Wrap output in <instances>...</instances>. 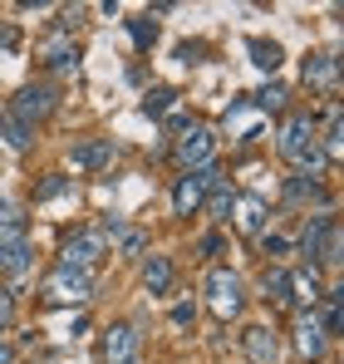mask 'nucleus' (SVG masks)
Masks as SVG:
<instances>
[{
	"instance_id": "f257e3e1",
	"label": "nucleus",
	"mask_w": 344,
	"mask_h": 364,
	"mask_svg": "<svg viewBox=\"0 0 344 364\" xmlns=\"http://www.w3.org/2000/svg\"><path fill=\"white\" fill-rule=\"evenodd\" d=\"M276 153L286 158L290 168H300V173H315L325 158H320V143H315V119L310 114H290L281 123V133H276Z\"/></svg>"
},
{
	"instance_id": "f03ea898",
	"label": "nucleus",
	"mask_w": 344,
	"mask_h": 364,
	"mask_svg": "<svg viewBox=\"0 0 344 364\" xmlns=\"http://www.w3.org/2000/svg\"><path fill=\"white\" fill-rule=\"evenodd\" d=\"M340 217L325 207V212H315L310 222H305V232H300V256L310 261V266H340Z\"/></svg>"
},
{
	"instance_id": "7ed1b4c3",
	"label": "nucleus",
	"mask_w": 344,
	"mask_h": 364,
	"mask_svg": "<svg viewBox=\"0 0 344 364\" xmlns=\"http://www.w3.org/2000/svg\"><path fill=\"white\" fill-rule=\"evenodd\" d=\"M202 291H207V305H212L217 320H241V310H246V286H241V276H236L231 266H212V271L202 276Z\"/></svg>"
},
{
	"instance_id": "20e7f679",
	"label": "nucleus",
	"mask_w": 344,
	"mask_h": 364,
	"mask_svg": "<svg viewBox=\"0 0 344 364\" xmlns=\"http://www.w3.org/2000/svg\"><path fill=\"white\" fill-rule=\"evenodd\" d=\"M222 182L217 173V163L212 168H197V173H182V178L172 182V217H192V212H202V202H207V192Z\"/></svg>"
},
{
	"instance_id": "39448f33",
	"label": "nucleus",
	"mask_w": 344,
	"mask_h": 364,
	"mask_svg": "<svg viewBox=\"0 0 344 364\" xmlns=\"http://www.w3.org/2000/svg\"><path fill=\"white\" fill-rule=\"evenodd\" d=\"M109 256V237L99 232V227H84V232H74V242L64 246V256H59V271H89L94 276V266Z\"/></svg>"
},
{
	"instance_id": "423d86ee",
	"label": "nucleus",
	"mask_w": 344,
	"mask_h": 364,
	"mask_svg": "<svg viewBox=\"0 0 344 364\" xmlns=\"http://www.w3.org/2000/svg\"><path fill=\"white\" fill-rule=\"evenodd\" d=\"M172 153H177L182 173H197V168H212V158H217V138H212V128H202V123H187Z\"/></svg>"
},
{
	"instance_id": "0eeeda50",
	"label": "nucleus",
	"mask_w": 344,
	"mask_h": 364,
	"mask_svg": "<svg viewBox=\"0 0 344 364\" xmlns=\"http://www.w3.org/2000/svg\"><path fill=\"white\" fill-rule=\"evenodd\" d=\"M50 114H55V89H50V84H25V89L10 99V119L30 123V128L40 119H50Z\"/></svg>"
},
{
	"instance_id": "6e6552de",
	"label": "nucleus",
	"mask_w": 344,
	"mask_h": 364,
	"mask_svg": "<svg viewBox=\"0 0 344 364\" xmlns=\"http://www.w3.org/2000/svg\"><path fill=\"white\" fill-rule=\"evenodd\" d=\"M89 291H94V276H89V271H59V266H55V276H50V286H45V301L84 305V301H89Z\"/></svg>"
},
{
	"instance_id": "1a4fd4ad",
	"label": "nucleus",
	"mask_w": 344,
	"mask_h": 364,
	"mask_svg": "<svg viewBox=\"0 0 344 364\" xmlns=\"http://www.w3.org/2000/svg\"><path fill=\"white\" fill-rule=\"evenodd\" d=\"M114 138H84V143H74L69 148V163L79 168V173H99V168H109L114 163Z\"/></svg>"
},
{
	"instance_id": "9d476101",
	"label": "nucleus",
	"mask_w": 344,
	"mask_h": 364,
	"mask_svg": "<svg viewBox=\"0 0 344 364\" xmlns=\"http://www.w3.org/2000/svg\"><path fill=\"white\" fill-rule=\"evenodd\" d=\"M104 364H138V330L133 325L104 330Z\"/></svg>"
},
{
	"instance_id": "9b49d317",
	"label": "nucleus",
	"mask_w": 344,
	"mask_h": 364,
	"mask_svg": "<svg viewBox=\"0 0 344 364\" xmlns=\"http://www.w3.org/2000/svg\"><path fill=\"white\" fill-rule=\"evenodd\" d=\"M325 296V286H320V266H300V271H290V305L295 310H315Z\"/></svg>"
},
{
	"instance_id": "f8f14e48",
	"label": "nucleus",
	"mask_w": 344,
	"mask_h": 364,
	"mask_svg": "<svg viewBox=\"0 0 344 364\" xmlns=\"http://www.w3.org/2000/svg\"><path fill=\"white\" fill-rule=\"evenodd\" d=\"M325 345H330V340H325L315 310H300V315H295V350H300V360H320Z\"/></svg>"
},
{
	"instance_id": "ddd939ff",
	"label": "nucleus",
	"mask_w": 344,
	"mask_h": 364,
	"mask_svg": "<svg viewBox=\"0 0 344 364\" xmlns=\"http://www.w3.org/2000/svg\"><path fill=\"white\" fill-rule=\"evenodd\" d=\"M300 74H305L310 89H325V94L340 89V60H335V55H310V60L300 64Z\"/></svg>"
},
{
	"instance_id": "4468645a",
	"label": "nucleus",
	"mask_w": 344,
	"mask_h": 364,
	"mask_svg": "<svg viewBox=\"0 0 344 364\" xmlns=\"http://www.w3.org/2000/svg\"><path fill=\"white\" fill-rule=\"evenodd\" d=\"M231 212H236V227H241L246 237H266V222H271V217H266V202H261L256 192L236 197V207H231Z\"/></svg>"
},
{
	"instance_id": "2eb2a0df",
	"label": "nucleus",
	"mask_w": 344,
	"mask_h": 364,
	"mask_svg": "<svg viewBox=\"0 0 344 364\" xmlns=\"http://www.w3.org/2000/svg\"><path fill=\"white\" fill-rule=\"evenodd\" d=\"M241 345H246L251 364H271L276 355H281V340H276V330H271V325H251V330L241 335Z\"/></svg>"
},
{
	"instance_id": "dca6fc26",
	"label": "nucleus",
	"mask_w": 344,
	"mask_h": 364,
	"mask_svg": "<svg viewBox=\"0 0 344 364\" xmlns=\"http://www.w3.org/2000/svg\"><path fill=\"white\" fill-rule=\"evenodd\" d=\"M143 286H148L153 296H168L172 291V261L168 256H148V261H143Z\"/></svg>"
},
{
	"instance_id": "f3484780",
	"label": "nucleus",
	"mask_w": 344,
	"mask_h": 364,
	"mask_svg": "<svg viewBox=\"0 0 344 364\" xmlns=\"http://www.w3.org/2000/svg\"><path fill=\"white\" fill-rule=\"evenodd\" d=\"M30 271V242H0V276H25Z\"/></svg>"
},
{
	"instance_id": "a211bd4d",
	"label": "nucleus",
	"mask_w": 344,
	"mask_h": 364,
	"mask_svg": "<svg viewBox=\"0 0 344 364\" xmlns=\"http://www.w3.org/2000/svg\"><path fill=\"white\" fill-rule=\"evenodd\" d=\"M286 202H330V187L325 182H315V178H290L286 182Z\"/></svg>"
},
{
	"instance_id": "6ab92c4d",
	"label": "nucleus",
	"mask_w": 344,
	"mask_h": 364,
	"mask_svg": "<svg viewBox=\"0 0 344 364\" xmlns=\"http://www.w3.org/2000/svg\"><path fill=\"white\" fill-rule=\"evenodd\" d=\"M320 301H325V325H320V330H325V340H335V335L344 330V310H340V305H344V291H340V286H330Z\"/></svg>"
},
{
	"instance_id": "aec40b11",
	"label": "nucleus",
	"mask_w": 344,
	"mask_h": 364,
	"mask_svg": "<svg viewBox=\"0 0 344 364\" xmlns=\"http://www.w3.org/2000/svg\"><path fill=\"white\" fill-rule=\"evenodd\" d=\"M0 138H5V148H15V153H25L30 143H35V128L20 119H10V114H0Z\"/></svg>"
},
{
	"instance_id": "412c9836",
	"label": "nucleus",
	"mask_w": 344,
	"mask_h": 364,
	"mask_svg": "<svg viewBox=\"0 0 344 364\" xmlns=\"http://www.w3.org/2000/svg\"><path fill=\"white\" fill-rule=\"evenodd\" d=\"M45 64H50L55 74H69V69H79V45H69V40H50V50H45Z\"/></svg>"
},
{
	"instance_id": "4be33fe9",
	"label": "nucleus",
	"mask_w": 344,
	"mask_h": 364,
	"mask_svg": "<svg viewBox=\"0 0 344 364\" xmlns=\"http://www.w3.org/2000/svg\"><path fill=\"white\" fill-rule=\"evenodd\" d=\"M261 291H266V301L290 305V271H286V266H271V271L261 276Z\"/></svg>"
},
{
	"instance_id": "5701e85b",
	"label": "nucleus",
	"mask_w": 344,
	"mask_h": 364,
	"mask_svg": "<svg viewBox=\"0 0 344 364\" xmlns=\"http://www.w3.org/2000/svg\"><path fill=\"white\" fill-rule=\"evenodd\" d=\"M128 35H133V50L148 55L153 40H158V20H153V15H133V20H128Z\"/></svg>"
},
{
	"instance_id": "b1692460",
	"label": "nucleus",
	"mask_w": 344,
	"mask_h": 364,
	"mask_svg": "<svg viewBox=\"0 0 344 364\" xmlns=\"http://www.w3.org/2000/svg\"><path fill=\"white\" fill-rule=\"evenodd\" d=\"M246 50H251V64H256V69H266V74L281 69V45H271V40H251Z\"/></svg>"
},
{
	"instance_id": "393cba45",
	"label": "nucleus",
	"mask_w": 344,
	"mask_h": 364,
	"mask_svg": "<svg viewBox=\"0 0 344 364\" xmlns=\"http://www.w3.org/2000/svg\"><path fill=\"white\" fill-rule=\"evenodd\" d=\"M231 207H236V192H231V182H217L212 187V222H231Z\"/></svg>"
},
{
	"instance_id": "a878e982",
	"label": "nucleus",
	"mask_w": 344,
	"mask_h": 364,
	"mask_svg": "<svg viewBox=\"0 0 344 364\" xmlns=\"http://www.w3.org/2000/svg\"><path fill=\"white\" fill-rule=\"evenodd\" d=\"M20 237H25L20 207H5V202H0V242H20Z\"/></svg>"
},
{
	"instance_id": "bb28decb",
	"label": "nucleus",
	"mask_w": 344,
	"mask_h": 364,
	"mask_svg": "<svg viewBox=\"0 0 344 364\" xmlns=\"http://www.w3.org/2000/svg\"><path fill=\"white\" fill-rule=\"evenodd\" d=\"M172 104H177V89H168V84H163V89H148V99H143V114H148V119H158V114H168Z\"/></svg>"
},
{
	"instance_id": "cd10ccee",
	"label": "nucleus",
	"mask_w": 344,
	"mask_h": 364,
	"mask_svg": "<svg viewBox=\"0 0 344 364\" xmlns=\"http://www.w3.org/2000/svg\"><path fill=\"white\" fill-rule=\"evenodd\" d=\"M251 104H256V109H266V114H281V109H286V84H266Z\"/></svg>"
},
{
	"instance_id": "c85d7f7f",
	"label": "nucleus",
	"mask_w": 344,
	"mask_h": 364,
	"mask_svg": "<svg viewBox=\"0 0 344 364\" xmlns=\"http://www.w3.org/2000/svg\"><path fill=\"white\" fill-rule=\"evenodd\" d=\"M69 187H74V182L64 178V173H50V178H45L40 187H35V202H55V197H64Z\"/></svg>"
},
{
	"instance_id": "c756f323",
	"label": "nucleus",
	"mask_w": 344,
	"mask_h": 364,
	"mask_svg": "<svg viewBox=\"0 0 344 364\" xmlns=\"http://www.w3.org/2000/svg\"><path fill=\"white\" fill-rule=\"evenodd\" d=\"M10 320H15V296H10V286L0 281V335L10 330Z\"/></svg>"
},
{
	"instance_id": "7c9ffc66",
	"label": "nucleus",
	"mask_w": 344,
	"mask_h": 364,
	"mask_svg": "<svg viewBox=\"0 0 344 364\" xmlns=\"http://www.w3.org/2000/svg\"><path fill=\"white\" fill-rule=\"evenodd\" d=\"M192 320H197V305H192V301L172 305V325H177V330H187V325H192Z\"/></svg>"
},
{
	"instance_id": "2f4dec72",
	"label": "nucleus",
	"mask_w": 344,
	"mask_h": 364,
	"mask_svg": "<svg viewBox=\"0 0 344 364\" xmlns=\"http://www.w3.org/2000/svg\"><path fill=\"white\" fill-rule=\"evenodd\" d=\"M202 55H207V45H177V60L182 64H202Z\"/></svg>"
},
{
	"instance_id": "473e14b6",
	"label": "nucleus",
	"mask_w": 344,
	"mask_h": 364,
	"mask_svg": "<svg viewBox=\"0 0 344 364\" xmlns=\"http://www.w3.org/2000/svg\"><path fill=\"white\" fill-rule=\"evenodd\" d=\"M261 251H266V256H286L290 246H286V237H271V232H266V237H261Z\"/></svg>"
},
{
	"instance_id": "72a5a7b5",
	"label": "nucleus",
	"mask_w": 344,
	"mask_h": 364,
	"mask_svg": "<svg viewBox=\"0 0 344 364\" xmlns=\"http://www.w3.org/2000/svg\"><path fill=\"white\" fill-rule=\"evenodd\" d=\"M123 251H143V232H123Z\"/></svg>"
},
{
	"instance_id": "f704fd0d",
	"label": "nucleus",
	"mask_w": 344,
	"mask_h": 364,
	"mask_svg": "<svg viewBox=\"0 0 344 364\" xmlns=\"http://www.w3.org/2000/svg\"><path fill=\"white\" fill-rule=\"evenodd\" d=\"M202 251H207V256H217V251H222V237H217V232H212V237H202Z\"/></svg>"
},
{
	"instance_id": "c9c22d12",
	"label": "nucleus",
	"mask_w": 344,
	"mask_h": 364,
	"mask_svg": "<svg viewBox=\"0 0 344 364\" xmlns=\"http://www.w3.org/2000/svg\"><path fill=\"white\" fill-rule=\"evenodd\" d=\"M0 45H15V25H0Z\"/></svg>"
},
{
	"instance_id": "e433bc0d",
	"label": "nucleus",
	"mask_w": 344,
	"mask_h": 364,
	"mask_svg": "<svg viewBox=\"0 0 344 364\" xmlns=\"http://www.w3.org/2000/svg\"><path fill=\"white\" fill-rule=\"evenodd\" d=\"M0 364H15V350H10L5 340H0Z\"/></svg>"
}]
</instances>
